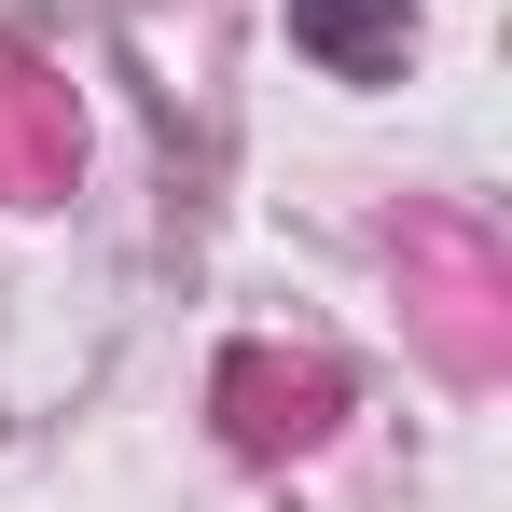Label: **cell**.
I'll list each match as a JSON object with an SVG mask.
<instances>
[{"label":"cell","instance_id":"6da1fadb","mask_svg":"<svg viewBox=\"0 0 512 512\" xmlns=\"http://www.w3.org/2000/svg\"><path fill=\"white\" fill-rule=\"evenodd\" d=\"M291 42L374 84V70H402V42H416V14H402V0H291Z\"/></svg>","mask_w":512,"mask_h":512},{"label":"cell","instance_id":"3957f363","mask_svg":"<svg viewBox=\"0 0 512 512\" xmlns=\"http://www.w3.org/2000/svg\"><path fill=\"white\" fill-rule=\"evenodd\" d=\"M236 402H250L236 443H319V429H333V374H319V360H291V374H277V360H236Z\"/></svg>","mask_w":512,"mask_h":512},{"label":"cell","instance_id":"7a4b0ae2","mask_svg":"<svg viewBox=\"0 0 512 512\" xmlns=\"http://www.w3.org/2000/svg\"><path fill=\"white\" fill-rule=\"evenodd\" d=\"M42 180H70V111L42 97V70L0 56V194H42Z\"/></svg>","mask_w":512,"mask_h":512}]
</instances>
